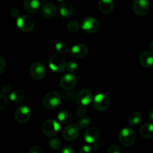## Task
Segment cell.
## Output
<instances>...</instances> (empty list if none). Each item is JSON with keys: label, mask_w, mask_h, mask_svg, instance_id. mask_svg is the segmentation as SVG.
Segmentation results:
<instances>
[{"label": "cell", "mask_w": 153, "mask_h": 153, "mask_svg": "<svg viewBox=\"0 0 153 153\" xmlns=\"http://www.w3.org/2000/svg\"><path fill=\"white\" fill-rule=\"evenodd\" d=\"M92 100V93L88 89H82L76 95V102L81 107H85Z\"/></svg>", "instance_id": "4fadbf2b"}, {"label": "cell", "mask_w": 153, "mask_h": 153, "mask_svg": "<svg viewBox=\"0 0 153 153\" xmlns=\"http://www.w3.org/2000/svg\"><path fill=\"white\" fill-rule=\"evenodd\" d=\"M148 117H149V120L151 122H153V108L149 111V114H148Z\"/></svg>", "instance_id": "f35d334b"}, {"label": "cell", "mask_w": 153, "mask_h": 153, "mask_svg": "<svg viewBox=\"0 0 153 153\" xmlns=\"http://www.w3.org/2000/svg\"><path fill=\"white\" fill-rule=\"evenodd\" d=\"M91 124V120L88 117H83L80 118L79 121H78V126H79V128H88V126Z\"/></svg>", "instance_id": "83f0119b"}, {"label": "cell", "mask_w": 153, "mask_h": 153, "mask_svg": "<svg viewBox=\"0 0 153 153\" xmlns=\"http://www.w3.org/2000/svg\"><path fill=\"white\" fill-rule=\"evenodd\" d=\"M41 13L46 19H52L57 14V7L54 3L46 2L42 6Z\"/></svg>", "instance_id": "2e32d148"}, {"label": "cell", "mask_w": 153, "mask_h": 153, "mask_svg": "<svg viewBox=\"0 0 153 153\" xmlns=\"http://www.w3.org/2000/svg\"><path fill=\"white\" fill-rule=\"evenodd\" d=\"M132 9L134 13L137 16H144L149 10V1L146 0H135L133 2Z\"/></svg>", "instance_id": "8fae6325"}, {"label": "cell", "mask_w": 153, "mask_h": 153, "mask_svg": "<svg viewBox=\"0 0 153 153\" xmlns=\"http://www.w3.org/2000/svg\"><path fill=\"white\" fill-rule=\"evenodd\" d=\"M6 67H7V63H6L5 60L2 57H1L0 58V75L3 74L4 70H6Z\"/></svg>", "instance_id": "1f68e13d"}, {"label": "cell", "mask_w": 153, "mask_h": 153, "mask_svg": "<svg viewBox=\"0 0 153 153\" xmlns=\"http://www.w3.org/2000/svg\"><path fill=\"white\" fill-rule=\"evenodd\" d=\"M16 26L20 31L29 32L34 28V20L28 15H22L16 19Z\"/></svg>", "instance_id": "8992f818"}, {"label": "cell", "mask_w": 153, "mask_h": 153, "mask_svg": "<svg viewBox=\"0 0 153 153\" xmlns=\"http://www.w3.org/2000/svg\"><path fill=\"white\" fill-rule=\"evenodd\" d=\"M108 153H120V149L116 144H113L108 148Z\"/></svg>", "instance_id": "d6a6232c"}, {"label": "cell", "mask_w": 153, "mask_h": 153, "mask_svg": "<svg viewBox=\"0 0 153 153\" xmlns=\"http://www.w3.org/2000/svg\"><path fill=\"white\" fill-rule=\"evenodd\" d=\"M29 73L34 80H41L46 74V67L43 63L35 61L30 66Z\"/></svg>", "instance_id": "52a82bcc"}, {"label": "cell", "mask_w": 153, "mask_h": 153, "mask_svg": "<svg viewBox=\"0 0 153 153\" xmlns=\"http://www.w3.org/2000/svg\"><path fill=\"white\" fill-rule=\"evenodd\" d=\"M88 48L83 43H78L72 46L70 55L75 58H83L88 55Z\"/></svg>", "instance_id": "9a60e30c"}, {"label": "cell", "mask_w": 153, "mask_h": 153, "mask_svg": "<svg viewBox=\"0 0 153 153\" xmlns=\"http://www.w3.org/2000/svg\"><path fill=\"white\" fill-rule=\"evenodd\" d=\"M62 102V96L58 91H50L44 96L43 105L46 108L54 109L60 105Z\"/></svg>", "instance_id": "6da1fadb"}, {"label": "cell", "mask_w": 153, "mask_h": 153, "mask_svg": "<svg viewBox=\"0 0 153 153\" xmlns=\"http://www.w3.org/2000/svg\"><path fill=\"white\" fill-rule=\"evenodd\" d=\"M140 63L145 68H151L153 66V54L148 51L142 52L140 56Z\"/></svg>", "instance_id": "ac0fdd59"}, {"label": "cell", "mask_w": 153, "mask_h": 153, "mask_svg": "<svg viewBox=\"0 0 153 153\" xmlns=\"http://www.w3.org/2000/svg\"><path fill=\"white\" fill-rule=\"evenodd\" d=\"M142 120V114L140 112L134 111L129 115L128 119V123L129 126H135L137 124L140 123Z\"/></svg>", "instance_id": "cb8c5ba5"}, {"label": "cell", "mask_w": 153, "mask_h": 153, "mask_svg": "<svg viewBox=\"0 0 153 153\" xmlns=\"http://www.w3.org/2000/svg\"><path fill=\"white\" fill-rule=\"evenodd\" d=\"M10 100L14 102H20L25 98V94L22 90H14L10 94Z\"/></svg>", "instance_id": "603a6c76"}, {"label": "cell", "mask_w": 153, "mask_h": 153, "mask_svg": "<svg viewBox=\"0 0 153 153\" xmlns=\"http://www.w3.org/2000/svg\"><path fill=\"white\" fill-rule=\"evenodd\" d=\"M149 49H150V50L153 52V40L151 42L150 44H149Z\"/></svg>", "instance_id": "60d3db41"}, {"label": "cell", "mask_w": 153, "mask_h": 153, "mask_svg": "<svg viewBox=\"0 0 153 153\" xmlns=\"http://www.w3.org/2000/svg\"><path fill=\"white\" fill-rule=\"evenodd\" d=\"M59 12L61 16L64 18H69L73 13V7L70 3L64 1L59 7Z\"/></svg>", "instance_id": "44dd1931"}, {"label": "cell", "mask_w": 153, "mask_h": 153, "mask_svg": "<svg viewBox=\"0 0 153 153\" xmlns=\"http://www.w3.org/2000/svg\"><path fill=\"white\" fill-rule=\"evenodd\" d=\"M140 136L143 138L151 139L153 138V123H146L140 126L139 129Z\"/></svg>", "instance_id": "e0dca14e"}, {"label": "cell", "mask_w": 153, "mask_h": 153, "mask_svg": "<svg viewBox=\"0 0 153 153\" xmlns=\"http://www.w3.org/2000/svg\"><path fill=\"white\" fill-rule=\"evenodd\" d=\"M11 91V88L9 85L6 84V85H4L1 88V94H3L4 95H6V94H9Z\"/></svg>", "instance_id": "e575fe53"}, {"label": "cell", "mask_w": 153, "mask_h": 153, "mask_svg": "<svg viewBox=\"0 0 153 153\" xmlns=\"http://www.w3.org/2000/svg\"><path fill=\"white\" fill-rule=\"evenodd\" d=\"M115 3L112 0H100L99 2V9L102 13L108 14L113 11Z\"/></svg>", "instance_id": "ffe728a7"}, {"label": "cell", "mask_w": 153, "mask_h": 153, "mask_svg": "<svg viewBox=\"0 0 153 153\" xmlns=\"http://www.w3.org/2000/svg\"><path fill=\"white\" fill-rule=\"evenodd\" d=\"M62 135L65 140L73 141L78 138L79 135V127L75 123L69 124L64 127L62 131Z\"/></svg>", "instance_id": "9c48e42d"}, {"label": "cell", "mask_w": 153, "mask_h": 153, "mask_svg": "<svg viewBox=\"0 0 153 153\" xmlns=\"http://www.w3.org/2000/svg\"><path fill=\"white\" fill-rule=\"evenodd\" d=\"M81 26L85 32L94 34L100 28V23L96 18L93 16H86L82 20Z\"/></svg>", "instance_id": "ba28073f"}, {"label": "cell", "mask_w": 153, "mask_h": 153, "mask_svg": "<svg viewBox=\"0 0 153 153\" xmlns=\"http://www.w3.org/2000/svg\"><path fill=\"white\" fill-rule=\"evenodd\" d=\"M49 65L51 70L56 73H61L66 69L65 58L60 54H54L50 57Z\"/></svg>", "instance_id": "3957f363"}, {"label": "cell", "mask_w": 153, "mask_h": 153, "mask_svg": "<svg viewBox=\"0 0 153 153\" xmlns=\"http://www.w3.org/2000/svg\"><path fill=\"white\" fill-rule=\"evenodd\" d=\"M77 82L76 76L72 73L64 75L60 80V86L66 91H70L75 88Z\"/></svg>", "instance_id": "7c38bea8"}, {"label": "cell", "mask_w": 153, "mask_h": 153, "mask_svg": "<svg viewBox=\"0 0 153 153\" xmlns=\"http://www.w3.org/2000/svg\"><path fill=\"white\" fill-rule=\"evenodd\" d=\"M24 9L30 13H34L39 10L40 7V1L37 0H25L22 3Z\"/></svg>", "instance_id": "d6986e66"}, {"label": "cell", "mask_w": 153, "mask_h": 153, "mask_svg": "<svg viewBox=\"0 0 153 153\" xmlns=\"http://www.w3.org/2000/svg\"><path fill=\"white\" fill-rule=\"evenodd\" d=\"M61 153H76V151L71 146H67L61 150Z\"/></svg>", "instance_id": "8d00e7d4"}, {"label": "cell", "mask_w": 153, "mask_h": 153, "mask_svg": "<svg viewBox=\"0 0 153 153\" xmlns=\"http://www.w3.org/2000/svg\"><path fill=\"white\" fill-rule=\"evenodd\" d=\"M93 147H94V149H95V150H97V149H99V146L97 143H94V146H93Z\"/></svg>", "instance_id": "ab89813d"}, {"label": "cell", "mask_w": 153, "mask_h": 153, "mask_svg": "<svg viewBox=\"0 0 153 153\" xmlns=\"http://www.w3.org/2000/svg\"><path fill=\"white\" fill-rule=\"evenodd\" d=\"M79 153H92V152H91V148L89 146H88V145L82 146L80 150H79Z\"/></svg>", "instance_id": "74e56055"}, {"label": "cell", "mask_w": 153, "mask_h": 153, "mask_svg": "<svg viewBox=\"0 0 153 153\" xmlns=\"http://www.w3.org/2000/svg\"><path fill=\"white\" fill-rule=\"evenodd\" d=\"M60 124L54 119H49L45 121L42 126V131L43 134L48 137H52L57 134L60 130Z\"/></svg>", "instance_id": "5b68a950"}, {"label": "cell", "mask_w": 153, "mask_h": 153, "mask_svg": "<svg viewBox=\"0 0 153 153\" xmlns=\"http://www.w3.org/2000/svg\"><path fill=\"white\" fill-rule=\"evenodd\" d=\"M55 49H56L57 52H58V54H60V55H66L69 51L67 45L63 41L58 42V43L55 44Z\"/></svg>", "instance_id": "d4e9b609"}, {"label": "cell", "mask_w": 153, "mask_h": 153, "mask_svg": "<svg viewBox=\"0 0 153 153\" xmlns=\"http://www.w3.org/2000/svg\"><path fill=\"white\" fill-rule=\"evenodd\" d=\"M119 141L125 146H131L134 143L136 134L134 130L131 128H124L120 130L118 135Z\"/></svg>", "instance_id": "7a4b0ae2"}, {"label": "cell", "mask_w": 153, "mask_h": 153, "mask_svg": "<svg viewBox=\"0 0 153 153\" xmlns=\"http://www.w3.org/2000/svg\"><path fill=\"white\" fill-rule=\"evenodd\" d=\"M87 114V110L85 107H79L78 108L77 110H76V114L79 117L83 118L85 117V116Z\"/></svg>", "instance_id": "4dcf8cb0"}, {"label": "cell", "mask_w": 153, "mask_h": 153, "mask_svg": "<svg viewBox=\"0 0 153 153\" xmlns=\"http://www.w3.org/2000/svg\"><path fill=\"white\" fill-rule=\"evenodd\" d=\"M28 153H43V150L41 147L38 146H34L29 150Z\"/></svg>", "instance_id": "d590c367"}, {"label": "cell", "mask_w": 153, "mask_h": 153, "mask_svg": "<svg viewBox=\"0 0 153 153\" xmlns=\"http://www.w3.org/2000/svg\"><path fill=\"white\" fill-rule=\"evenodd\" d=\"M93 105L96 110L99 111H105L110 106V98L107 94L103 93L97 94L94 97Z\"/></svg>", "instance_id": "277c9868"}, {"label": "cell", "mask_w": 153, "mask_h": 153, "mask_svg": "<svg viewBox=\"0 0 153 153\" xmlns=\"http://www.w3.org/2000/svg\"><path fill=\"white\" fill-rule=\"evenodd\" d=\"M73 114L67 110H61L58 114V120L63 124H69L73 120Z\"/></svg>", "instance_id": "7402d4cb"}, {"label": "cell", "mask_w": 153, "mask_h": 153, "mask_svg": "<svg viewBox=\"0 0 153 153\" xmlns=\"http://www.w3.org/2000/svg\"><path fill=\"white\" fill-rule=\"evenodd\" d=\"M82 26H81L80 23H79V22H77V21L75 20L69 22L67 25V29H68V31H70V32H76V31H79V28H80Z\"/></svg>", "instance_id": "4316f807"}, {"label": "cell", "mask_w": 153, "mask_h": 153, "mask_svg": "<svg viewBox=\"0 0 153 153\" xmlns=\"http://www.w3.org/2000/svg\"><path fill=\"white\" fill-rule=\"evenodd\" d=\"M49 144L50 147L54 150H59V149H61V146H62L61 140L58 138H56V137L51 138L49 141Z\"/></svg>", "instance_id": "484cf974"}, {"label": "cell", "mask_w": 153, "mask_h": 153, "mask_svg": "<svg viewBox=\"0 0 153 153\" xmlns=\"http://www.w3.org/2000/svg\"><path fill=\"white\" fill-rule=\"evenodd\" d=\"M31 112L29 108L25 105H21L15 111V119L19 123H26L31 118Z\"/></svg>", "instance_id": "30bf717a"}, {"label": "cell", "mask_w": 153, "mask_h": 153, "mask_svg": "<svg viewBox=\"0 0 153 153\" xmlns=\"http://www.w3.org/2000/svg\"><path fill=\"white\" fill-rule=\"evenodd\" d=\"M78 69V64L75 61H70L68 63H67V66H66V70L70 73H73L76 72Z\"/></svg>", "instance_id": "f1b7e54d"}, {"label": "cell", "mask_w": 153, "mask_h": 153, "mask_svg": "<svg viewBox=\"0 0 153 153\" xmlns=\"http://www.w3.org/2000/svg\"><path fill=\"white\" fill-rule=\"evenodd\" d=\"M19 153H25V152H19Z\"/></svg>", "instance_id": "b9f144b4"}, {"label": "cell", "mask_w": 153, "mask_h": 153, "mask_svg": "<svg viewBox=\"0 0 153 153\" xmlns=\"http://www.w3.org/2000/svg\"><path fill=\"white\" fill-rule=\"evenodd\" d=\"M100 129L96 126H90L88 129L85 131V134H84V137L87 143H94L99 140L100 137Z\"/></svg>", "instance_id": "5bb4252c"}, {"label": "cell", "mask_w": 153, "mask_h": 153, "mask_svg": "<svg viewBox=\"0 0 153 153\" xmlns=\"http://www.w3.org/2000/svg\"><path fill=\"white\" fill-rule=\"evenodd\" d=\"M19 13H20V12H19V9H17L16 7H12V8H10V16H13V17H19Z\"/></svg>", "instance_id": "836d02e7"}, {"label": "cell", "mask_w": 153, "mask_h": 153, "mask_svg": "<svg viewBox=\"0 0 153 153\" xmlns=\"http://www.w3.org/2000/svg\"><path fill=\"white\" fill-rule=\"evenodd\" d=\"M7 105V99L3 94H0V110H3Z\"/></svg>", "instance_id": "f546056e"}]
</instances>
